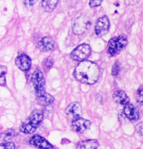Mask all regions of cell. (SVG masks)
Wrapping results in <instances>:
<instances>
[{"mask_svg":"<svg viewBox=\"0 0 143 149\" xmlns=\"http://www.w3.org/2000/svg\"><path fill=\"white\" fill-rule=\"evenodd\" d=\"M74 75L77 81L82 83L93 84L98 79L100 68L92 61H81L75 68Z\"/></svg>","mask_w":143,"mask_h":149,"instance_id":"6da1fadb","label":"cell"},{"mask_svg":"<svg viewBox=\"0 0 143 149\" xmlns=\"http://www.w3.org/2000/svg\"><path fill=\"white\" fill-rule=\"evenodd\" d=\"M43 116V113L41 111L39 110L34 111L26 121L21 125V131L27 134H33L41 123Z\"/></svg>","mask_w":143,"mask_h":149,"instance_id":"7a4b0ae2","label":"cell"},{"mask_svg":"<svg viewBox=\"0 0 143 149\" xmlns=\"http://www.w3.org/2000/svg\"><path fill=\"white\" fill-rule=\"evenodd\" d=\"M128 43V38L124 35L113 38L108 43L107 52L111 56H115L120 53L126 47Z\"/></svg>","mask_w":143,"mask_h":149,"instance_id":"3957f363","label":"cell"},{"mask_svg":"<svg viewBox=\"0 0 143 149\" xmlns=\"http://www.w3.org/2000/svg\"><path fill=\"white\" fill-rule=\"evenodd\" d=\"M31 81L38 97H40L46 93L45 81L40 68H37L35 69L32 75Z\"/></svg>","mask_w":143,"mask_h":149,"instance_id":"277c9868","label":"cell"},{"mask_svg":"<svg viewBox=\"0 0 143 149\" xmlns=\"http://www.w3.org/2000/svg\"><path fill=\"white\" fill-rule=\"evenodd\" d=\"M91 53V49L90 46L86 44H83L78 46L72 51L70 57L75 61H84L89 58Z\"/></svg>","mask_w":143,"mask_h":149,"instance_id":"5b68a950","label":"cell"},{"mask_svg":"<svg viewBox=\"0 0 143 149\" xmlns=\"http://www.w3.org/2000/svg\"><path fill=\"white\" fill-rule=\"evenodd\" d=\"M91 23L89 17L83 16H80L75 21L72 30L75 35H82L91 26Z\"/></svg>","mask_w":143,"mask_h":149,"instance_id":"8992f818","label":"cell"},{"mask_svg":"<svg viewBox=\"0 0 143 149\" xmlns=\"http://www.w3.org/2000/svg\"><path fill=\"white\" fill-rule=\"evenodd\" d=\"M110 29V21L106 16L99 18L96 24L95 33L97 36L102 37L107 34Z\"/></svg>","mask_w":143,"mask_h":149,"instance_id":"52a82bcc","label":"cell"},{"mask_svg":"<svg viewBox=\"0 0 143 149\" xmlns=\"http://www.w3.org/2000/svg\"><path fill=\"white\" fill-rule=\"evenodd\" d=\"M30 143L31 146L36 148L40 149H54V147L49 143L44 137L39 135L33 136L30 141Z\"/></svg>","mask_w":143,"mask_h":149,"instance_id":"ba28073f","label":"cell"},{"mask_svg":"<svg viewBox=\"0 0 143 149\" xmlns=\"http://www.w3.org/2000/svg\"><path fill=\"white\" fill-rule=\"evenodd\" d=\"M15 64L21 70L27 71L31 68V59L27 55L21 54L15 59Z\"/></svg>","mask_w":143,"mask_h":149,"instance_id":"9c48e42d","label":"cell"},{"mask_svg":"<svg viewBox=\"0 0 143 149\" xmlns=\"http://www.w3.org/2000/svg\"><path fill=\"white\" fill-rule=\"evenodd\" d=\"M91 123L86 119L77 118L72 124V129L77 132L83 133L89 128Z\"/></svg>","mask_w":143,"mask_h":149,"instance_id":"30bf717a","label":"cell"},{"mask_svg":"<svg viewBox=\"0 0 143 149\" xmlns=\"http://www.w3.org/2000/svg\"><path fill=\"white\" fill-rule=\"evenodd\" d=\"M37 47L41 52H50L54 48V41L50 36L44 37L38 43Z\"/></svg>","mask_w":143,"mask_h":149,"instance_id":"8fae6325","label":"cell"},{"mask_svg":"<svg viewBox=\"0 0 143 149\" xmlns=\"http://www.w3.org/2000/svg\"><path fill=\"white\" fill-rule=\"evenodd\" d=\"M66 113L68 116L78 118L82 115V108L78 102H73L70 104L66 109Z\"/></svg>","mask_w":143,"mask_h":149,"instance_id":"7c38bea8","label":"cell"},{"mask_svg":"<svg viewBox=\"0 0 143 149\" xmlns=\"http://www.w3.org/2000/svg\"><path fill=\"white\" fill-rule=\"evenodd\" d=\"M124 113L131 121H137L139 115L137 109L132 104H128L124 108Z\"/></svg>","mask_w":143,"mask_h":149,"instance_id":"4fadbf2b","label":"cell"},{"mask_svg":"<svg viewBox=\"0 0 143 149\" xmlns=\"http://www.w3.org/2000/svg\"><path fill=\"white\" fill-rule=\"evenodd\" d=\"M113 99L115 102L121 105H126L129 104V99L126 93L121 91H116L113 95Z\"/></svg>","mask_w":143,"mask_h":149,"instance_id":"5bb4252c","label":"cell"},{"mask_svg":"<svg viewBox=\"0 0 143 149\" xmlns=\"http://www.w3.org/2000/svg\"><path fill=\"white\" fill-rule=\"evenodd\" d=\"M99 146L96 140H87L80 141L78 143L77 149H97Z\"/></svg>","mask_w":143,"mask_h":149,"instance_id":"9a60e30c","label":"cell"},{"mask_svg":"<svg viewBox=\"0 0 143 149\" xmlns=\"http://www.w3.org/2000/svg\"><path fill=\"white\" fill-rule=\"evenodd\" d=\"M59 0H42V8L44 11L50 13L57 6Z\"/></svg>","mask_w":143,"mask_h":149,"instance_id":"2e32d148","label":"cell"},{"mask_svg":"<svg viewBox=\"0 0 143 149\" xmlns=\"http://www.w3.org/2000/svg\"><path fill=\"white\" fill-rule=\"evenodd\" d=\"M17 134L18 132L15 130L13 129H8L1 134V139L3 141H7L13 139Z\"/></svg>","mask_w":143,"mask_h":149,"instance_id":"e0dca14e","label":"cell"},{"mask_svg":"<svg viewBox=\"0 0 143 149\" xmlns=\"http://www.w3.org/2000/svg\"><path fill=\"white\" fill-rule=\"evenodd\" d=\"M39 100V102H40L41 104H45L46 106L50 104L54 101V99L53 96L49 95L47 93H45L43 95L40 97H38Z\"/></svg>","mask_w":143,"mask_h":149,"instance_id":"ac0fdd59","label":"cell"},{"mask_svg":"<svg viewBox=\"0 0 143 149\" xmlns=\"http://www.w3.org/2000/svg\"><path fill=\"white\" fill-rule=\"evenodd\" d=\"M136 101L139 104L142 105L143 104V86H141L138 88L136 93Z\"/></svg>","mask_w":143,"mask_h":149,"instance_id":"d6986e66","label":"cell"},{"mask_svg":"<svg viewBox=\"0 0 143 149\" xmlns=\"http://www.w3.org/2000/svg\"><path fill=\"white\" fill-rule=\"evenodd\" d=\"M120 70V64L118 61H116L114 64L112 66V71H111V73L112 75L114 77L117 76V75L119 74V72Z\"/></svg>","mask_w":143,"mask_h":149,"instance_id":"ffe728a7","label":"cell"},{"mask_svg":"<svg viewBox=\"0 0 143 149\" xmlns=\"http://www.w3.org/2000/svg\"><path fill=\"white\" fill-rule=\"evenodd\" d=\"M0 149H15V144L13 142L2 143L0 145Z\"/></svg>","mask_w":143,"mask_h":149,"instance_id":"44dd1931","label":"cell"},{"mask_svg":"<svg viewBox=\"0 0 143 149\" xmlns=\"http://www.w3.org/2000/svg\"><path fill=\"white\" fill-rule=\"evenodd\" d=\"M53 64H54V61L53 60V59L50 57H49L45 60V61H44L43 65L45 68L49 69L53 66Z\"/></svg>","mask_w":143,"mask_h":149,"instance_id":"7402d4cb","label":"cell"},{"mask_svg":"<svg viewBox=\"0 0 143 149\" xmlns=\"http://www.w3.org/2000/svg\"><path fill=\"white\" fill-rule=\"evenodd\" d=\"M103 0H90L89 1V6L91 7H96L99 6Z\"/></svg>","mask_w":143,"mask_h":149,"instance_id":"603a6c76","label":"cell"},{"mask_svg":"<svg viewBox=\"0 0 143 149\" xmlns=\"http://www.w3.org/2000/svg\"><path fill=\"white\" fill-rule=\"evenodd\" d=\"M136 132L140 135L143 136V123L140 122L139 123L135 126Z\"/></svg>","mask_w":143,"mask_h":149,"instance_id":"cb8c5ba5","label":"cell"},{"mask_svg":"<svg viewBox=\"0 0 143 149\" xmlns=\"http://www.w3.org/2000/svg\"><path fill=\"white\" fill-rule=\"evenodd\" d=\"M37 1L38 0H24V3L26 6L30 7L33 6Z\"/></svg>","mask_w":143,"mask_h":149,"instance_id":"d4e9b609","label":"cell"},{"mask_svg":"<svg viewBox=\"0 0 143 149\" xmlns=\"http://www.w3.org/2000/svg\"><path fill=\"white\" fill-rule=\"evenodd\" d=\"M6 75H1V77H0V84L2 86H5V84H6V77H5Z\"/></svg>","mask_w":143,"mask_h":149,"instance_id":"484cf974","label":"cell"},{"mask_svg":"<svg viewBox=\"0 0 143 149\" xmlns=\"http://www.w3.org/2000/svg\"><path fill=\"white\" fill-rule=\"evenodd\" d=\"M7 70V67L6 66L1 65V75H6Z\"/></svg>","mask_w":143,"mask_h":149,"instance_id":"4316f807","label":"cell"}]
</instances>
